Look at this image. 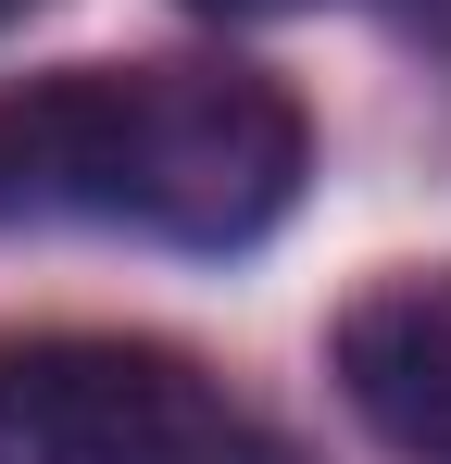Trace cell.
Returning <instances> with one entry per match:
<instances>
[{
  "instance_id": "5b68a950",
  "label": "cell",
  "mask_w": 451,
  "mask_h": 464,
  "mask_svg": "<svg viewBox=\"0 0 451 464\" xmlns=\"http://www.w3.org/2000/svg\"><path fill=\"white\" fill-rule=\"evenodd\" d=\"M401 13H414V25H427V38H451V0H401Z\"/></svg>"
},
{
  "instance_id": "6da1fadb",
  "label": "cell",
  "mask_w": 451,
  "mask_h": 464,
  "mask_svg": "<svg viewBox=\"0 0 451 464\" xmlns=\"http://www.w3.org/2000/svg\"><path fill=\"white\" fill-rule=\"evenodd\" d=\"M313 176L289 76L238 51H150L63 63L0 88V214L126 227L163 251H251Z\"/></svg>"
},
{
  "instance_id": "7a4b0ae2",
  "label": "cell",
  "mask_w": 451,
  "mask_h": 464,
  "mask_svg": "<svg viewBox=\"0 0 451 464\" xmlns=\"http://www.w3.org/2000/svg\"><path fill=\"white\" fill-rule=\"evenodd\" d=\"M214 414L226 389L176 339H113V326L0 339V464H163Z\"/></svg>"
},
{
  "instance_id": "52a82bcc",
  "label": "cell",
  "mask_w": 451,
  "mask_h": 464,
  "mask_svg": "<svg viewBox=\"0 0 451 464\" xmlns=\"http://www.w3.org/2000/svg\"><path fill=\"white\" fill-rule=\"evenodd\" d=\"M13 13H25V0H0V25H13Z\"/></svg>"
},
{
  "instance_id": "8992f818",
  "label": "cell",
  "mask_w": 451,
  "mask_h": 464,
  "mask_svg": "<svg viewBox=\"0 0 451 464\" xmlns=\"http://www.w3.org/2000/svg\"><path fill=\"white\" fill-rule=\"evenodd\" d=\"M188 13H289V0H188Z\"/></svg>"
},
{
  "instance_id": "3957f363",
  "label": "cell",
  "mask_w": 451,
  "mask_h": 464,
  "mask_svg": "<svg viewBox=\"0 0 451 464\" xmlns=\"http://www.w3.org/2000/svg\"><path fill=\"white\" fill-rule=\"evenodd\" d=\"M326 377L401 464H451V264H389L326 326Z\"/></svg>"
},
{
  "instance_id": "277c9868",
  "label": "cell",
  "mask_w": 451,
  "mask_h": 464,
  "mask_svg": "<svg viewBox=\"0 0 451 464\" xmlns=\"http://www.w3.org/2000/svg\"><path fill=\"white\" fill-rule=\"evenodd\" d=\"M163 464H301L289 440H276V427H251V414H238V401H226L214 427H201V440H188V452H163Z\"/></svg>"
}]
</instances>
